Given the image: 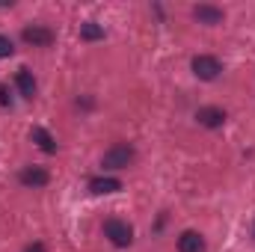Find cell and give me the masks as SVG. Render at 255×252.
I'll use <instances>...</instances> for the list:
<instances>
[{
  "mask_svg": "<svg viewBox=\"0 0 255 252\" xmlns=\"http://www.w3.org/2000/svg\"><path fill=\"white\" fill-rule=\"evenodd\" d=\"M133 145L130 142H116V145H110L107 151H104V157H101V166L104 169H128L130 166V160H133Z\"/></svg>",
  "mask_w": 255,
  "mask_h": 252,
  "instance_id": "6da1fadb",
  "label": "cell"
},
{
  "mask_svg": "<svg viewBox=\"0 0 255 252\" xmlns=\"http://www.w3.org/2000/svg\"><path fill=\"white\" fill-rule=\"evenodd\" d=\"M104 238H110V244L113 247H119V250H125L130 247V241H133V229L128 226L125 220H104Z\"/></svg>",
  "mask_w": 255,
  "mask_h": 252,
  "instance_id": "7a4b0ae2",
  "label": "cell"
},
{
  "mask_svg": "<svg viewBox=\"0 0 255 252\" xmlns=\"http://www.w3.org/2000/svg\"><path fill=\"white\" fill-rule=\"evenodd\" d=\"M193 74L199 77V80H217L220 77V71H223V63L217 60V57H211V54H199V57H193Z\"/></svg>",
  "mask_w": 255,
  "mask_h": 252,
  "instance_id": "3957f363",
  "label": "cell"
},
{
  "mask_svg": "<svg viewBox=\"0 0 255 252\" xmlns=\"http://www.w3.org/2000/svg\"><path fill=\"white\" fill-rule=\"evenodd\" d=\"M21 39H24L27 45H33V48H48V45H54V30L33 24V27H24V30H21Z\"/></svg>",
  "mask_w": 255,
  "mask_h": 252,
  "instance_id": "277c9868",
  "label": "cell"
},
{
  "mask_svg": "<svg viewBox=\"0 0 255 252\" xmlns=\"http://www.w3.org/2000/svg\"><path fill=\"white\" fill-rule=\"evenodd\" d=\"M193 18H196L199 24H208V27H214V24H223L226 12H223L220 6H211V3H199V6H193Z\"/></svg>",
  "mask_w": 255,
  "mask_h": 252,
  "instance_id": "5b68a950",
  "label": "cell"
},
{
  "mask_svg": "<svg viewBox=\"0 0 255 252\" xmlns=\"http://www.w3.org/2000/svg\"><path fill=\"white\" fill-rule=\"evenodd\" d=\"M18 181H21L24 187H45V184L51 181V175H48V169H42V166H24V169L18 172Z\"/></svg>",
  "mask_w": 255,
  "mask_h": 252,
  "instance_id": "8992f818",
  "label": "cell"
},
{
  "mask_svg": "<svg viewBox=\"0 0 255 252\" xmlns=\"http://www.w3.org/2000/svg\"><path fill=\"white\" fill-rule=\"evenodd\" d=\"M196 119H199L202 127H223L226 125V110H220V107H199Z\"/></svg>",
  "mask_w": 255,
  "mask_h": 252,
  "instance_id": "52a82bcc",
  "label": "cell"
},
{
  "mask_svg": "<svg viewBox=\"0 0 255 252\" xmlns=\"http://www.w3.org/2000/svg\"><path fill=\"white\" fill-rule=\"evenodd\" d=\"M15 86H18V92L24 95V98H36V77H33V71L30 68H21L18 74H15Z\"/></svg>",
  "mask_w": 255,
  "mask_h": 252,
  "instance_id": "ba28073f",
  "label": "cell"
},
{
  "mask_svg": "<svg viewBox=\"0 0 255 252\" xmlns=\"http://www.w3.org/2000/svg\"><path fill=\"white\" fill-rule=\"evenodd\" d=\"M30 139H33V142H36V145H39L45 154H54V151H57V139H54V136H51L45 127L36 125L33 130H30Z\"/></svg>",
  "mask_w": 255,
  "mask_h": 252,
  "instance_id": "9c48e42d",
  "label": "cell"
},
{
  "mask_svg": "<svg viewBox=\"0 0 255 252\" xmlns=\"http://www.w3.org/2000/svg\"><path fill=\"white\" fill-rule=\"evenodd\" d=\"M89 190H92L95 196L119 193V190H122V181H119V178H104V175H101V178H92V181H89Z\"/></svg>",
  "mask_w": 255,
  "mask_h": 252,
  "instance_id": "30bf717a",
  "label": "cell"
},
{
  "mask_svg": "<svg viewBox=\"0 0 255 252\" xmlns=\"http://www.w3.org/2000/svg\"><path fill=\"white\" fill-rule=\"evenodd\" d=\"M178 252H205V241L199 232H184L178 238Z\"/></svg>",
  "mask_w": 255,
  "mask_h": 252,
  "instance_id": "8fae6325",
  "label": "cell"
},
{
  "mask_svg": "<svg viewBox=\"0 0 255 252\" xmlns=\"http://www.w3.org/2000/svg\"><path fill=\"white\" fill-rule=\"evenodd\" d=\"M80 39L83 42H98V39H104V27L95 24V21H86V24H80Z\"/></svg>",
  "mask_w": 255,
  "mask_h": 252,
  "instance_id": "7c38bea8",
  "label": "cell"
},
{
  "mask_svg": "<svg viewBox=\"0 0 255 252\" xmlns=\"http://www.w3.org/2000/svg\"><path fill=\"white\" fill-rule=\"evenodd\" d=\"M12 54H15V45H12V39L0 33V57H12Z\"/></svg>",
  "mask_w": 255,
  "mask_h": 252,
  "instance_id": "4fadbf2b",
  "label": "cell"
},
{
  "mask_svg": "<svg viewBox=\"0 0 255 252\" xmlns=\"http://www.w3.org/2000/svg\"><path fill=\"white\" fill-rule=\"evenodd\" d=\"M0 104H3V107H12V95H9V86H6V83L0 86Z\"/></svg>",
  "mask_w": 255,
  "mask_h": 252,
  "instance_id": "5bb4252c",
  "label": "cell"
},
{
  "mask_svg": "<svg viewBox=\"0 0 255 252\" xmlns=\"http://www.w3.org/2000/svg\"><path fill=\"white\" fill-rule=\"evenodd\" d=\"M24 252H45V244H30Z\"/></svg>",
  "mask_w": 255,
  "mask_h": 252,
  "instance_id": "9a60e30c",
  "label": "cell"
}]
</instances>
